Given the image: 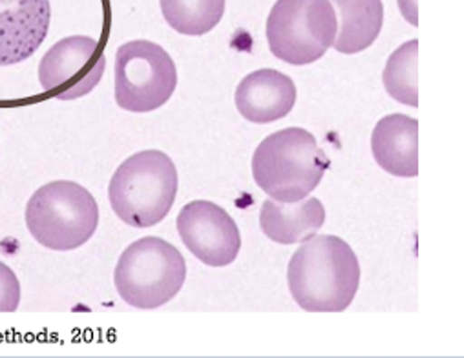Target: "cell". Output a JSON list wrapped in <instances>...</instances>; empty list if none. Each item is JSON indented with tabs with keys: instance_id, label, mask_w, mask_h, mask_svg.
Here are the masks:
<instances>
[{
	"instance_id": "1",
	"label": "cell",
	"mask_w": 464,
	"mask_h": 358,
	"mask_svg": "<svg viewBox=\"0 0 464 358\" xmlns=\"http://www.w3.org/2000/svg\"><path fill=\"white\" fill-rule=\"evenodd\" d=\"M289 291L307 313H342L357 296L361 264L350 244L336 236H313L287 267Z\"/></svg>"
},
{
	"instance_id": "2",
	"label": "cell",
	"mask_w": 464,
	"mask_h": 358,
	"mask_svg": "<svg viewBox=\"0 0 464 358\" xmlns=\"http://www.w3.org/2000/svg\"><path fill=\"white\" fill-rule=\"evenodd\" d=\"M329 160L316 138L298 127L267 136L253 156V178L273 199L296 203L320 185Z\"/></svg>"
},
{
	"instance_id": "3",
	"label": "cell",
	"mask_w": 464,
	"mask_h": 358,
	"mask_svg": "<svg viewBox=\"0 0 464 358\" xmlns=\"http://www.w3.org/2000/svg\"><path fill=\"white\" fill-rule=\"evenodd\" d=\"M178 196V170L161 150L130 156L108 185L111 210L134 228H149L167 218Z\"/></svg>"
},
{
	"instance_id": "4",
	"label": "cell",
	"mask_w": 464,
	"mask_h": 358,
	"mask_svg": "<svg viewBox=\"0 0 464 358\" xmlns=\"http://www.w3.org/2000/svg\"><path fill=\"white\" fill-rule=\"evenodd\" d=\"M26 227L34 240L52 251H73L88 244L99 225V205L79 183H46L26 205Z\"/></svg>"
},
{
	"instance_id": "5",
	"label": "cell",
	"mask_w": 464,
	"mask_h": 358,
	"mask_svg": "<svg viewBox=\"0 0 464 358\" xmlns=\"http://www.w3.org/2000/svg\"><path fill=\"white\" fill-rule=\"evenodd\" d=\"M187 278L183 255L156 236L129 246L113 273L120 296L136 309H158L181 291Z\"/></svg>"
},
{
	"instance_id": "6",
	"label": "cell",
	"mask_w": 464,
	"mask_h": 358,
	"mask_svg": "<svg viewBox=\"0 0 464 358\" xmlns=\"http://www.w3.org/2000/svg\"><path fill=\"white\" fill-rule=\"evenodd\" d=\"M338 21L329 0H276L266 37L271 53L293 66L322 59L333 48Z\"/></svg>"
},
{
	"instance_id": "7",
	"label": "cell",
	"mask_w": 464,
	"mask_h": 358,
	"mask_svg": "<svg viewBox=\"0 0 464 358\" xmlns=\"http://www.w3.org/2000/svg\"><path fill=\"white\" fill-rule=\"evenodd\" d=\"M178 70L156 43L130 41L115 53V102L132 113L161 108L174 95Z\"/></svg>"
},
{
	"instance_id": "8",
	"label": "cell",
	"mask_w": 464,
	"mask_h": 358,
	"mask_svg": "<svg viewBox=\"0 0 464 358\" xmlns=\"http://www.w3.org/2000/svg\"><path fill=\"white\" fill-rule=\"evenodd\" d=\"M104 68L106 57L101 43L86 35H72L44 53L39 64V82L59 101H75L99 84Z\"/></svg>"
},
{
	"instance_id": "9",
	"label": "cell",
	"mask_w": 464,
	"mask_h": 358,
	"mask_svg": "<svg viewBox=\"0 0 464 358\" xmlns=\"http://www.w3.org/2000/svg\"><path fill=\"white\" fill-rule=\"evenodd\" d=\"M178 232L185 247L208 267L235 264L242 249L237 221L212 201L187 203L178 216Z\"/></svg>"
},
{
	"instance_id": "10",
	"label": "cell",
	"mask_w": 464,
	"mask_h": 358,
	"mask_svg": "<svg viewBox=\"0 0 464 358\" xmlns=\"http://www.w3.org/2000/svg\"><path fill=\"white\" fill-rule=\"evenodd\" d=\"M50 21V0H0V66L30 59L44 43Z\"/></svg>"
},
{
	"instance_id": "11",
	"label": "cell",
	"mask_w": 464,
	"mask_h": 358,
	"mask_svg": "<svg viewBox=\"0 0 464 358\" xmlns=\"http://www.w3.org/2000/svg\"><path fill=\"white\" fill-rule=\"evenodd\" d=\"M235 102L247 121L256 125L275 123L287 117L295 108L296 86L289 75L278 70H256L242 79Z\"/></svg>"
},
{
	"instance_id": "12",
	"label": "cell",
	"mask_w": 464,
	"mask_h": 358,
	"mask_svg": "<svg viewBox=\"0 0 464 358\" xmlns=\"http://www.w3.org/2000/svg\"><path fill=\"white\" fill-rule=\"evenodd\" d=\"M377 165L397 178L419 176V121L404 113L382 117L372 134Z\"/></svg>"
},
{
	"instance_id": "13",
	"label": "cell",
	"mask_w": 464,
	"mask_h": 358,
	"mask_svg": "<svg viewBox=\"0 0 464 358\" xmlns=\"http://www.w3.org/2000/svg\"><path fill=\"white\" fill-rule=\"evenodd\" d=\"M325 223V208L318 198L296 203L266 199L260 210V227L269 240L280 246L304 244Z\"/></svg>"
},
{
	"instance_id": "14",
	"label": "cell",
	"mask_w": 464,
	"mask_h": 358,
	"mask_svg": "<svg viewBox=\"0 0 464 358\" xmlns=\"http://www.w3.org/2000/svg\"><path fill=\"white\" fill-rule=\"evenodd\" d=\"M338 14V32L333 48L343 55L368 50L384 24L382 0H329Z\"/></svg>"
},
{
	"instance_id": "15",
	"label": "cell",
	"mask_w": 464,
	"mask_h": 358,
	"mask_svg": "<svg viewBox=\"0 0 464 358\" xmlns=\"http://www.w3.org/2000/svg\"><path fill=\"white\" fill-rule=\"evenodd\" d=\"M167 24L181 35L212 32L225 14V0H160Z\"/></svg>"
},
{
	"instance_id": "16",
	"label": "cell",
	"mask_w": 464,
	"mask_h": 358,
	"mask_svg": "<svg viewBox=\"0 0 464 358\" xmlns=\"http://www.w3.org/2000/svg\"><path fill=\"white\" fill-rule=\"evenodd\" d=\"M417 64H419V41L411 39L397 48L384 68L382 82L386 92L401 104L419 106V84H417Z\"/></svg>"
},
{
	"instance_id": "17",
	"label": "cell",
	"mask_w": 464,
	"mask_h": 358,
	"mask_svg": "<svg viewBox=\"0 0 464 358\" xmlns=\"http://www.w3.org/2000/svg\"><path fill=\"white\" fill-rule=\"evenodd\" d=\"M19 304L21 282L5 262H0V313H15Z\"/></svg>"
},
{
	"instance_id": "18",
	"label": "cell",
	"mask_w": 464,
	"mask_h": 358,
	"mask_svg": "<svg viewBox=\"0 0 464 358\" xmlns=\"http://www.w3.org/2000/svg\"><path fill=\"white\" fill-rule=\"evenodd\" d=\"M399 8L404 15V19L417 26L419 24V17H417V0H399Z\"/></svg>"
}]
</instances>
